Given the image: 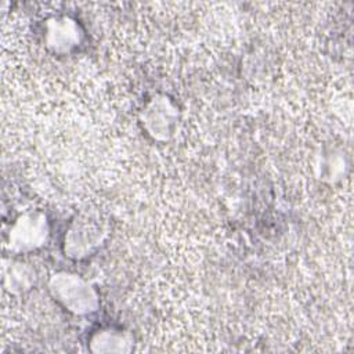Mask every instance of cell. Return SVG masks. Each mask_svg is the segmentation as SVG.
Here are the masks:
<instances>
[{
    "label": "cell",
    "instance_id": "cell-1",
    "mask_svg": "<svg viewBox=\"0 0 354 354\" xmlns=\"http://www.w3.org/2000/svg\"><path fill=\"white\" fill-rule=\"evenodd\" d=\"M48 290L59 304L77 315L91 314L100 304L95 289L73 272L61 271L54 274L48 281Z\"/></svg>",
    "mask_w": 354,
    "mask_h": 354
},
{
    "label": "cell",
    "instance_id": "cell-2",
    "mask_svg": "<svg viewBox=\"0 0 354 354\" xmlns=\"http://www.w3.org/2000/svg\"><path fill=\"white\" fill-rule=\"evenodd\" d=\"M48 234L47 217L40 212H26L11 224L7 243L11 252L26 253L43 246Z\"/></svg>",
    "mask_w": 354,
    "mask_h": 354
},
{
    "label": "cell",
    "instance_id": "cell-3",
    "mask_svg": "<svg viewBox=\"0 0 354 354\" xmlns=\"http://www.w3.org/2000/svg\"><path fill=\"white\" fill-rule=\"evenodd\" d=\"M105 234V227L98 218L80 216L72 223L65 235V252L75 259L86 257L101 245Z\"/></svg>",
    "mask_w": 354,
    "mask_h": 354
},
{
    "label": "cell",
    "instance_id": "cell-4",
    "mask_svg": "<svg viewBox=\"0 0 354 354\" xmlns=\"http://www.w3.org/2000/svg\"><path fill=\"white\" fill-rule=\"evenodd\" d=\"M46 40L47 46L51 47L54 51H69L80 40L79 26L75 24V21L66 17L53 18L47 24Z\"/></svg>",
    "mask_w": 354,
    "mask_h": 354
},
{
    "label": "cell",
    "instance_id": "cell-5",
    "mask_svg": "<svg viewBox=\"0 0 354 354\" xmlns=\"http://www.w3.org/2000/svg\"><path fill=\"white\" fill-rule=\"evenodd\" d=\"M176 124L174 108L165 100H153L145 111V127L155 138H167Z\"/></svg>",
    "mask_w": 354,
    "mask_h": 354
},
{
    "label": "cell",
    "instance_id": "cell-6",
    "mask_svg": "<svg viewBox=\"0 0 354 354\" xmlns=\"http://www.w3.org/2000/svg\"><path fill=\"white\" fill-rule=\"evenodd\" d=\"M131 337L122 330L104 329L91 339V350L101 353H123L130 350Z\"/></svg>",
    "mask_w": 354,
    "mask_h": 354
},
{
    "label": "cell",
    "instance_id": "cell-7",
    "mask_svg": "<svg viewBox=\"0 0 354 354\" xmlns=\"http://www.w3.org/2000/svg\"><path fill=\"white\" fill-rule=\"evenodd\" d=\"M35 272L24 263H11L4 268V285L11 292H22L33 283Z\"/></svg>",
    "mask_w": 354,
    "mask_h": 354
}]
</instances>
